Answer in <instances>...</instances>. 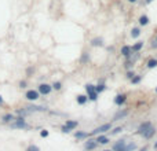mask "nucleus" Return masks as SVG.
Returning a JSON list of instances; mask_svg holds the SVG:
<instances>
[{
  "label": "nucleus",
  "instance_id": "obj_1",
  "mask_svg": "<svg viewBox=\"0 0 157 151\" xmlns=\"http://www.w3.org/2000/svg\"><path fill=\"white\" fill-rule=\"evenodd\" d=\"M10 126L13 129H29L31 126H29V124H28L26 121H25V118L23 117H17L15 120L10 124Z\"/></svg>",
  "mask_w": 157,
  "mask_h": 151
},
{
  "label": "nucleus",
  "instance_id": "obj_2",
  "mask_svg": "<svg viewBox=\"0 0 157 151\" xmlns=\"http://www.w3.org/2000/svg\"><path fill=\"white\" fill-rule=\"evenodd\" d=\"M110 129H112V124L108 122V124H103V125H101V126H98V128H95L90 135H92V136H98V135H103L105 132H108V131H110Z\"/></svg>",
  "mask_w": 157,
  "mask_h": 151
},
{
  "label": "nucleus",
  "instance_id": "obj_3",
  "mask_svg": "<svg viewBox=\"0 0 157 151\" xmlns=\"http://www.w3.org/2000/svg\"><path fill=\"white\" fill-rule=\"evenodd\" d=\"M150 126H152V122H150V121H145V122H142V124H141L138 128H136V131H135V135H141V136H142V135H144L145 132H146V131L150 128Z\"/></svg>",
  "mask_w": 157,
  "mask_h": 151
},
{
  "label": "nucleus",
  "instance_id": "obj_4",
  "mask_svg": "<svg viewBox=\"0 0 157 151\" xmlns=\"http://www.w3.org/2000/svg\"><path fill=\"white\" fill-rule=\"evenodd\" d=\"M25 98L28 100H31V102H35V100H37V99L40 98V93L37 92L36 89H28L26 93H25Z\"/></svg>",
  "mask_w": 157,
  "mask_h": 151
},
{
  "label": "nucleus",
  "instance_id": "obj_5",
  "mask_svg": "<svg viewBox=\"0 0 157 151\" xmlns=\"http://www.w3.org/2000/svg\"><path fill=\"white\" fill-rule=\"evenodd\" d=\"M53 91V87L50 84H39V88H37V92L40 93V95H50Z\"/></svg>",
  "mask_w": 157,
  "mask_h": 151
},
{
  "label": "nucleus",
  "instance_id": "obj_6",
  "mask_svg": "<svg viewBox=\"0 0 157 151\" xmlns=\"http://www.w3.org/2000/svg\"><path fill=\"white\" fill-rule=\"evenodd\" d=\"M112 151H127V142L126 139H120L119 142L114 143Z\"/></svg>",
  "mask_w": 157,
  "mask_h": 151
},
{
  "label": "nucleus",
  "instance_id": "obj_7",
  "mask_svg": "<svg viewBox=\"0 0 157 151\" xmlns=\"http://www.w3.org/2000/svg\"><path fill=\"white\" fill-rule=\"evenodd\" d=\"M97 147H98V143H97V140H94V139H88V140L84 142V148L87 151H94Z\"/></svg>",
  "mask_w": 157,
  "mask_h": 151
},
{
  "label": "nucleus",
  "instance_id": "obj_8",
  "mask_svg": "<svg viewBox=\"0 0 157 151\" xmlns=\"http://www.w3.org/2000/svg\"><path fill=\"white\" fill-rule=\"evenodd\" d=\"M126 102H127V95L126 93H119V95H116V98H114V104H117V106H123Z\"/></svg>",
  "mask_w": 157,
  "mask_h": 151
},
{
  "label": "nucleus",
  "instance_id": "obj_9",
  "mask_svg": "<svg viewBox=\"0 0 157 151\" xmlns=\"http://www.w3.org/2000/svg\"><path fill=\"white\" fill-rule=\"evenodd\" d=\"M128 113H130V110H121V111H117L116 114L113 116V121H120V120H123V118H126V117L128 116Z\"/></svg>",
  "mask_w": 157,
  "mask_h": 151
},
{
  "label": "nucleus",
  "instance_id": "obj_10",
  "mask_svg": "<svg viewBox=\"0 0 157 151\" xmlns=\"http://www.w3.org/2000/svg\"><path fill=\"white\" fill-rule=\"evenodd\" d=\"M156 128H154V126H150V128L148 129V131H146V132H145L144 135H142V136H144V139H146V140H150V139L153 138V136H154V135H156Z\"/></svg>",
  "mask_w": 157,
  "mask_h": 151
},
{
  "label": "nucleus",
  "instance_id": "obj_11",
  "mask_svg": "<svg viewBox=\"0 0 157 151\" xmlns=\"http://www.w3.org/2000/svg\"><path fill=\"white\" fill-rule=\"evenodd\" d=\"M120 54L123 55V56H126V58H130L131 54H132V49H131L130 45H123L120 49Z\"/></svg>",
  "mask_w": 157,
  "mask_h": 151
},
{
  "label": "nucleus",
  "instance_id": "obj_12",
  "mask_svg": "<svg viewBox=\"0 0 157 151\" xmlns=\"http://www.w3.org/2000/svg\"><path fill=\"white\" fill-rule=\"evenodd\" d=\"M90 136V133H87V132H83V131H76L75 132V138L77 140H87Z\"/></svg>",
  "mask_w": 157,
  "mask_h": 151
},
{
  "label": "nucleus",
  "instance_id": "obj_13",
  "mask_svg": "<svg viewBox=\"0 0 157 151\" xmlns=\"http://www.w3.org/2000/svg\"><path fill=\"white\" fill-rule=\"evenodd\" d=\"M103 44H105V41H103L102 37H95V39L91 40V45L92 47H102Z\"/></svg>",
  "mask_w": 157,
  "mask_h": 151
},
{
  "label": "nucleus",
  "instance_id": "obj_14",
  "mask_svg": "<svg viewBox=\"0 0 157 151\" xmlns=\"http://www.w3.org/2000/svg\"><path fill=\"white\" fill-rule=\"evenodd\" d=\"M76 102L79 103V104H80V106H84L85 103L88 102V98H87V95H77L76 96Z\"/></svg>",
  "mask_w": 157,
  "mask_h": 151
},
{
  "label": "nucleus",
  "instance_id": "obj_15",
  "mask_svg": "<svg viewBox=\"0 0 157 151\" xmlns=\"http://www.w3.org/2000/svg\"><path fill=\"white\" fill-rule=\"evenodd\" d=\"M138 22L141 26H146V25H149L150 23V18L148 17V15H141L138 19Z\"/></svg>",
  "mask_w": 157,
  "mask_h": 151
},
{
  "label": "nucleus",
  "instance_id": "obj_16",
  "mask_svg": "<svg viewBox=\"0 0 157 151\" xmlns=\"http://www.w3.org/2000/svg\"><path fill=\"white\" fill-rule=\"evenodd\" d=\"M14 120H15V117H14V114H11V113H9V114H4V116L1 117V121H3L4 124H11Z\"/></svg>",
  "mask_w": 157,
  "mask_h": 151
},
{
  "label": "nucleus",
  "instance_id": "obj_17",
  "mask_svg": "<svg viewBox=\"0 0 157 151\" xmlns=\"http://www.w3.org/2000/svg\"><path fill=\"white\" fill-rule=\"evenodd\" d=\"M98 144H108L109 143V138L108 136H105V135H98V138L95 139Z\"/></svg>",
  "mask_w": 157,
  "mask_h": 151
},
{
  "label": "nucleus",
  "instance_id": "obj_18",
  "mask_svg": "<svg viewBox=\"0 0 157 151\" xmlns=\"http://www.w3.org/2000/svg\"><path fill=\"white\" fill-rule=\"evenodd\" d=\"M65 125H66V126L70 129V131H75V129L79 126V122H77V121H75V120H67Z\"/></svg>",
  "mask_w": 157,
  "mask_h": 151
},
{
  "label": "nucleus",
  "instance_id": "obj_19",
  "mask_svg": "<svg viewBox=\"0 0 157 151\" xmlns=\"http://www.w3.org/2000/svg\"><path fill=\"white\" fill-rule=\"evenodd\" d=\"M146 67H148V69H154V67H157V59L156 58L149 59L148 62H146Z\"/></svg>",
  "mask_w": 157,
  "mask_h": 151
},
{
  "label": "nucleus",
  "instance_id": "obj_20",
  "mask_svg": "<svg viewBox=\"0 0 157 151\" xmlns=\"http://www.w3.org/2000/svg\"><path fill=\"white\" fill-rule=\"evenodd\" d=\"M142 47H144V41H138V43H135V44L131 47V49L135 51V52H139V51L142 49Z\"/></svg>",
  "mask_w": 157,
  "mask_h": 151
},
{
  "label": "nucleus",
  "instance_id": "obj_21",
  "mask_svg": "<svg viewBox=\"0 0 157 151\" xmlns=\"http://www.w3.org/2000/svg\"><path fill=\"white\" fill-rule=\"evenodd\" d=\"M139 36H141V29H139V28H134V29L131 30V37H132V39H138Z\"/></svg>",
  "mask_w": 157,
  "mask_h": 151
},
{
  "label": "nucleus",
  "instance_id": "obj_22",
  "mask_svg": "<svg viewBox=\"0 0 157 151\" xmlns=\"http://www.w3.org/2000/svg\"><path fill=\"white\" fill-rule=\"evenodd\" d=\"M87 98H88V100H92V102H95V100H98V93L95 92H91V93H87Z\"/></svg>",
  "mask_w": 157,
  "mask_h": 151
},
{
  "label": "nucleus",
  "instance_id": "obj_23",
  "mask_svg": "<svg viewBox=\"0 0 157 151\" xmlns=\"http://www.w3.org/2000/svg\"><path fill=\"white\" fill-rule=\"evenodd\" d=\"M141 80H142V76H139V74H135L132 78H131V84H139L141 83Z\"/></svg>",
  "mask_w": 157,
  "mask_h": 151
},
{
  "label": "nucleus",
  "instance_id": "obj_24",
  "mask_svg": "<svg viewBox=\"0 0 157 151\" xmlns=\"http://www.w3.org/2000/svg\"><path fill=\"white\" fill-rule=\"evenodd\" d=\"M105 89H106V85H105V84H98V85H95V92H97V93L103 92Z\"/></svg>",
  "mask_w": 157,
  "mask_h": 151
},
{
  "label": "nucleus",
  "instance_id": "obj_25",
  "mask_svg": "<svg viewBox=\"0 0 157 151\" xmlns=\"http://www.w3.org/2000/svg\"><path fill=\"white\" fill-rule=\"evenodd\" d=\"M17 114H18L19 117H23V118H25V116H28L29 113H28L25 109H19V110H17Z\"/></svg>",
  "mask_w": 157,
  "mask_h": 151
},
{
  "label": "nucleus",
  "instance_id": "obj_26",
  "mask_svg": "<svg viewBox=\"0 0 157 151\" xmlns=\"http://www.w3.org/2000/svg\"><path fill=\"white\" fill-rule=\"evenodd\" d=\"M85 91H87V93L94 92V91H95V85H92V84H87V85H85Z\"/></svg>",
  "mask_w": 157,
  "mask_h": 151
},
{
  "label": "nucleus",
  "instance_id": "obj_27",
  "mask_svg": "<svg viewBox=\"0 0 157 151\" xmlns=\"http://www.w3.org/2000/svg\"><path fill=\"white\" fill-rule=\"evenodd\" d=\"M123 131V128L121 126H116V128H113L112 131H110V135H119Z\"/></svg>",
  "mask_w": 157,
  "mask_h": 151
},
{
  "label": "nucleus",
  "instance_id": "obj_28",
  "mask_svg": "<svg viewBox=\"0 0 157 151\" xmlns=\"http://www.w3.org/2000/svg\"><path fill=\"white\" fill-rule=\"evenodd\" d=\"M51 87H53V89H57V91H59V89L62 88V83H59V81H55V83L51 85Z\"/></svg>",
  "mask_w": 157,
  "mask_h": 151
},
{
  "label": "nucleus",
  "instance_id": "obj_29",
  "mask_svg": "<svg viewBox=\"0 0 157 151\" xmlns=\"http://www.w3.org/2000/svg\"><path fill=\"white\" fill-rule=\"evenodd\" d=\"M26 151H40V148H39L36 144H31V146L26 148Z\"/></svg>",
  "mask_w": 157,
  "mask_h": 151
},
{
  "label": "nucleus",
  "instance_id": "obj_30",
  "mask_svg": "<svg viewBox=\"0 0 157 151\" xmlns=\"http://www.w3.org/2000/svg\"><path fill=\"white\" fill-rule=\"evenodd\" d=\"M61 131H62L63 133H70V132H72V131H70V129L67 128L66 125H61Z\"/></svg>",
  "mask_w": 157,
  "mask_h": 151
},
{
  "label": "nucleus",
  "instance_id": "obj_31",
  "mask_svg": "<svg viewBox=\"0 0 157 151\" xmlns=\"http://www.w3.org/2000/svg\"><path fill=\"white\" fill-rule=\"evenodd\" d=\"M48 135H50V132L47 131V129H41V132H40L41 138H48Z\"/></svg>",
  "mask_w": 157,
  "mask_h": 151
},
{
  "label": "nucleus",
  "instance_id": "obj_32",
  "mask_svg": "<svg viewBox=\"0 0 157 151\" xmlns=\"http://www.w3.org/2000/svg\"><path fill=\"white\" fill-rule=\"evenodd\" d=\"M87 61H88V54L84 52L83 55H81V62H83V63H87Z\"/></svg>",
  "mask_w": 157,
  "mask_h": 151
},
{
  "label": "nucleus",
  "instance_id": "obj_33",
  "mask_svg": "<svg viewBox=\"0 0 157 151\" xmlns=\"http://www.w3.org/2000/svg\"><path fill=\"white\" fill-rule=\"evenodd\" d=\"M134 76H135V73H134L132 70H128V71L126 73V77H127V78H130V80L132 78V77H134Z\"/></svg>",
  "mask_w": 157,
  "mask_h": 151
},
{
  "label": "nucleus",
  "instance_id": "obj_34",
  "mask_svg": "<svg viewBox=\"0 0 157 151\" xmlns=\"http://www.w3.org/2000/svg\"><path fill=\"white\" fill-rule=\"evenodd\" d=\"M26 85H28V83L25 80L19 81V88H26Z\"/></svg>",
  "mask_w": 157,
  "mask_h": 151
},
{
  "label": "nucleus",
  "instance_id": "obj_35",
  "mask_svg": "<svg viewBox=\"0 0 157 151\" xmlns=\"http://www.w3.org/2000/svg\"><path fill=\"white\" fill-rule=\"evenodd\" d=\"M32 73H33V67H29V69L26 70V74H28V76H31Z\"/></svg>",
  "mask_w": 157,
  "mask_h": 151
},
{
  "label": "nucleus",
  "instance_id": "obj_36",
  "mask_svg": "<svg viewBox=\"0 0 157 151\" xmlns=\"http://www.w3.org/2000/svg\"><path fill=\"white\" fill-rule=\"evenodd\" d=\"M152 47H153V48H157V36H156V40L153 41V44H152Z\"/></svg>",
  "mask_w": 157,
  "mask_h": 151
},
{
  "label": "nucleus",
  "instance_id": "obj_37",
  "mask_svg": "<svg viewBox=\"0 0 157 151\" xmlns=\"http://www.w3.org/2000/svg\"><path fill=\"white\" fill-rule=\"evenodd\" d=\"M139 151H149V146H144Z\"/></svg>",
  "mask_w": 157,
  "mask_h": 151
},
{
  "label": "nucleus",
  "instance_id": "obj_38",
  "mask_svg": "<svg viewBox=\"0 0 157 151\" xmlns=\"http://www.w3.org/2000/svg\"><path fill=\"white\" fill-rule=\"evenodd\" d=\"M3 103H4V100H3V96H1V95H0V106H1V104H3Z\"/></svg>",
  "mask_w": 157,
  "mask_h": 151
},
{
  "label": "nucleus",
  "instance_id": "obj_39",
  "mask_svg": "<svg viewBox=\"0 0 157 151\" xmlns=\"http://www.w3.org/2000/svg\"><path fill=\"white\" fill-rule=\"evenodd\" d=\"M145 1H146V3H148V4H150V3H152L153 0H145Z\"/></svg>",
  "mask_w": 157,
  "mask_h": 151
},
{
  "label": "nucleus",
  "instance_id": "obj_40",
  "mask_svg": "<svg viewBox=\"0 0 157 151\" xmlns=\"http://www.w3.org/2000/svg\"><path fill=\"white\" fill-rule=\"evenodd\" d=\"M128 1H130V3H136L138 0H128Z\"/></svg>",
  "mask_w": 157,
  "mask_h": 151
},
{
  "label": "nucleus",
  "instance_id": "obj_41",
  "mask_svg": "<svg viewBox=\"0 0 157 151\" xmlns=\"http://www.w3.org/2000/svg\"><path fill=\"white\" fill-rule=\"evenodd\" d=\"M153 147H154V150H157V142L154 143V146H153Z\"/></svg>",
  "mask_w": 157,
  "mask_h": 151
},
{
  "label": "nucleus",
  "instance_id": "obj_42",
  "mask_svg": "<svg viewBox=\"0 0 157 151\" xmlns=\"http://www.w3.org/2000/svg\"><path fill=\"white\" fill-rule=\"evenodd\" d=\"M103 151H112V150H103Z\"/></svg>",
  "mask_w": 157,
  "mask_h": 151
},
{
  "label": "nucleus",
  "instance_id": "obj_43",
  "mask_svg": "<svg viewBox=\"0 0 157 151\" xmlns=\"http://www.w3.org/2000/svg\"><path fill=\"white\" fill-rule=\"evenodd\" d=\"M156 93H157V87H156Z\"/></svg>",
  "mask_w": 157,
  "mask_h": 151
}]
</instances>
